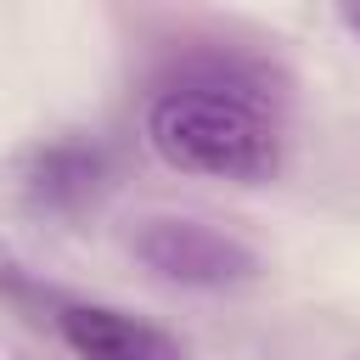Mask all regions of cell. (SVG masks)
Here are the masks:
<instances>
[{"label": "cell", "instance_id": "obj_1", "mask_svg": "<svg viewBox=\"0 0 360 360\" xmlns=\"http://www.w3.org/2000/svg\"><path fill=\"white\" fill-rule=\"evenodd\" d=\"M146 141L180 174L259 186L281 169V129L270 101L219 84H169L146 112Z\"/></svg>", "mask_w": 360, "mask_h": 360}, {"label": "cell", "instance_id": "obj_2", "mask_svg": "<svg viewBox=\"0 0 360 360\" xmlns=\"http://www.w3.org/2000/svg\"><path fill=\"white\" fill-rule=\"evenodd\" d=\"M135 259L174 287H236L259 270L253 248L208 219H146L135 231Z\"/></svg>", "mask_w": 360, "mask_h": 360}, {"label": "cell", "instance_id": "obj_3", "mask_svg": "<svg viewBox=\"0 0 360 360\" xmlns=\"http://www.w3.org/2000/svg\"><path fill=\"white\" fill-rule=\"evenodd\" d=\"M56 326L79 360H186L180 338H169L163 326L141 315L107 309V304H68Z\"/></svg>", "mask_w": 360, "mask_h": 360}, {"label": "cell", "instance_id": "obj_4", "mask_svg": "<svg viewBox=\"0 0 360 360\" xmlns=\"http://www.w3.org/2000/svg\"><path fill=\"white\" fill-rule=\"evenodd\" d=\"M101 186V158L79 141H56L28 163V191L45 208H73Z\"/></svg>", "mask_w": 360, "mask_h": 360}, {"label": "cell", "instance_id": "obj_5", "mask_svg": "<svg viewBox=\"0 0 360 360\" xmlns=\"http://www.w3.org/2000/svg\"><path fill=\"white\" fill-rule=\"evenodd\" d=\"M343 22H349V28L360 34V6H354V11H343Z\"/></svg>", "mask_w": 360, "mask_h": 360}]
</instances>
